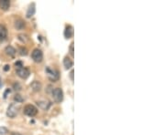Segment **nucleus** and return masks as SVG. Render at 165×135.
I'll use <instances>...</instances> for the list:
<instances>
[{
	"instance_id": "nucleus-1",
	"label": "nucleus",
	"mask_w": 165,
	"mask_h": 135,
	"mask_svg": "<svg viewBox=\"0 0 165 135\" xmlns=\"http://www.w3.org/2000/svg\"><path fill=\"white\" fill-rule=\"evenodd\" d=\"M19 106L17 105L16 103H12L8 106L7 108V111H6V115L9 117V118H14L17 116L18 112H19Z\"/></svg>"
},
{
	"instance_id": "nucleus-2",
	"label": "nucleus",
	"mask_w": 165,
	"mask_h": 135,
	"mask_svg": "<svg viewBox=\"0 0 165 135\" xmlns=\"http://www.w3.org/2000/svg\"><path fill=\"white\" fill-rule=\"evenodd\" d=\"M53 98L55 102H61L63 100V92L61 89L56 88L53 90Z\"/></svg>"
},
{
	"instance_id": "nucleus-3",
	"label": "nucleus",
	"mask_w": 165,
	"mask_h": 135,
	"mask_svg": "<svg viewBox=\"0 0 165 135\" xmlns=\"http://www.w3.org/2000/svg\"><path fill=\"white\" fill-rule=\"evenodd\" d=\"M31 57H32V59L35 61V62H41L42 59H43V53L39 49H35L32 53H31Z\"/></svg>"
},
{
	"instance_id": "nucleus-4",
	"label": "nucleus",
	"mask_w": 165,
	"mask_h": 135,
	"mask_svg": "<svg viewBox=\"0 0 165 135\" xmlns=\"http://www.w3.org/2000/svg\"><path fill=\"white\" fill-rule=\"evenodd\" d=\"M23 111H24V114H26L27 116H29V117H33L38 113L37 108L35 106L31 105V104H28L27 106H25Z\"/></svg>"
},
{
	"instance_id": "nucleus-5",
	"label": "nucleus",
	"mask_w": 165,
	"mask_h": 135,
	"mask_svg": "<svg viewBox=\"0 0 165 135\" xmlns=\"http://www.w3.org/2000/svg\"><path fill=\"white\" fill-rule=\"evenodd\" d=\"M17 74L19 78L21 79H27V77L29 76V70L27 69V68H23V67H20V68H18L17 69Z\"/></svg>"
},
{
	"instance_id": "nucleus-6",
	"label": "nucleus",
	"mask_w": 165,
	"mask_h": 135,
	"mask_svg": "<svg viewBox=\"0 0 165 135\" xmlns=\"http://www.w3.org/2000/svg\"><path fill=\"white\" fill-rule=\"evenodd\" d=\"M46 71H47V74H48V77L51 81H56L59 79V74L56 70H53L50 68H47L46 69Z\"/></svg>"
},
{
	"instance_id": "nucleus-7",
	"label": "nucleus",
	"mask_w": 165,
	"mask_h": 135,
	"mask_svg": "<svg viewBox=\"0 0 165 135\" xmlns=\"http://www.w3.org/2000/svg\"><path fill=\"white\" fill-rule=\"evenodd\" d=\"M74 35V28L71 26H67L65 27V30H64V37L66 38H72Z\"/></svg>"
},
{
	"instance_id": "nucleus-8",
	"label": "nucleus",
	"mask_w": 165,
	"mask_h": 135,
	"mask_svg": "<svg viewBox=\"0 0 165 135\" xmlns=\"http://www.w3.org/2000/svg\"><path fill=\"white\" fill-rule=\"evenodd\" d=\"M30 88H31V89H32L33 91H40V89H41V83L37 81H33V82L30 84Z\"/></svg>"
},
{
	"instance_id": "nucleus-9",
	"label": "nucleus",
	"mask_w": 165,
	"mask_h": 135,
	"mask_svg": "<svg viewBox=\"0 0 165 135\" xmlns=\"http://www.w3.org/2000/svg\"><path fill=\"white\" fill-rule=\"evenodd\" d=\"M63 65H64V67H65V69H70V68H72L73 67V65H74V62H73V60L70 58H68V57H65L64 58V59H63Z\"/></svg>"
},
{
	"instance_id": "nucleus-10",
	"label": "nucleus",
	"mask_w": 165,
	"mask_h": 135,
	"mask_svg": "<svg viewBox=\"0 0 165 135\" xmlns=\"http://www.w3.org/2000/svg\"><path fill=\"white\" fill-rule=\"evenodd\" d=\"M10 6L9 0H0V8L3 10H7Z\"/></svg>"
},
{
	"instance_id": "nucleus-11",
	"label": "nucleus",
	"mask_w": 165,
	"mask_h": 135,
	"mask_svg": "<svg viewBox=\"0 0 165 135\" xmlns=\"http://www.w3.org/2000/svg\"><path fill=\"white\" fill-rule=\"evenodd\" d=\"M5 52L6 54L10 56V57H13L16 54V50L12 47V46H7L6 49H5Z\"/></svg>"
},
{
	"instance_id": "nucleus-12",
	"label": "nucleus",
	"mask_w": 165,
	"mask_h": 135,
	"mask_svg": "<svg viewBox=\"0 0 165 135\" xmlns=\"http://www.w3.org/2000/svg\"><path fill=\"white\" fill-rule=\"evenodd\" d=\"M15 27L19 30H21L25 27V22L21 19H18L15 21Z\"/></svg>"
},
{
	"instance_id": "nucleus-13",
	"label": "nucleus",
	"mask_w": 165,
	"mask_h": 135,
	"mask_svg": "<svg viewBox=\"0 0 165 135\" xmlns=\"http://www.w3.org/2000/svg\"><path fill=\"white\" fill-rule=\"evenodd\" d=\"M7 36V29L4 25H0V38H6Z\"/></svg>"
},
{
	"instance_id": "nucleus-14",
	"label": "nucleus",
	"mask_w": 165,
	"mask_h": 135,
	"mask_svg": "<svg viewBox=\"0 0 165 135\" xmlns=\"http://www.w3.org/2000/svg\"><path fill=\"white\" fill-rule=\"evenodd\" d=\"M34 13H35V6H34V5H32V6L28 8V10H27V18H30V17H32V16L34 15Z\"/></svg>"
},
{
	"instance_id": "nucleus-15",
	"label": "nucleus",
	"mask_w": 165,
	"mask_h": 135,
	"mask_svg": "<svg viewBox=\"0 0 165 135\" xmlns=\"http://www.w3.org/2000/svg\"><path fill=\"white\" fill-rule=\"evenodd\" d=\"M19 39L20 40V41H22V42H24V43H26L28 41V38H27V35H24V34H20V35H19Z\"/></svg>"
},
{
	"instance_id": "nucleus-16",
	"label": "nucleus",
	"mask_w": 165,
	"mask_h": 135,
	"mask_svg": "<svg viewBox=\"0 0 165 135\" xmlns=\"http://www.w3.org/2000/svg\"><path fill=\"white\" fill-rule=\"evenodd\" d=\"M14 100L17 101V103H18V102H22V101H23V99H22V98H21V96H20V95H19V94L15 95Z\"/></svg>"
},
{
	"instance_id": "nucleus-17",
	"label": "nucleus",
	"mask_w": 165,
	"mask_h": 135,
	"mask_svg": "<svg viewBox=\"0 0 165 135\" xmlns=\"http://www.w3.org/2000/svg\"><path fill=\"white\" fill-rule=\"evenodd\" d=\"M19 53H20V55H22V56H26V55L27 54V49H25V48H20L19 49Z\"/></svg>"
},
{
	"instance_id": "nucleus-18",
	"label": "nucleus",
	"mask_w": 165,
	"mask_h": 135,
	"mask_svg": "<svg viewBox=\"0 0 165 135\" xmlns=\"http://www.w3.org/2000/svg\"><path fill=\"white\" fill-rule=\"evenodd\" d=\"M7 133V129L5 127H0V135H5Z\"/></svg>"
},
{
	"instance_id": "nucleus-19",
	"label": "nucleus",
	"mask_w": 165,
	"mask_h": 135,
	"mask_svg": "<svg viewBox=\"0 0 165 135\" xmlns=\"http://www.w3.org/2000/svg\"><path fill=\"white\" fill-rule=\"evenodd\" d=\"M70 54H71L72 57L74 56V43H72L71 46H70Z\"/></svg>"
},
{
	"instance_id": "nucleus-20",
	"label": "nucleus",
	"mask_w": 165,
	"mask_h": 135,
	"mask_svg": "<svg viewBox=\"0 0 165 135\" xmlns=\"http://www.w3.org/2000/svg\"><path fill=\"white\" fill-rule=\"evenodd\" d=\"M74 69H73V70L71 71V73H70V77H71V80H72V81H74Z\"/></svg>"
},
{
	"instance_id": "nucleus-21",
	"label": "nucleus",
	"mask_w": 165,
	"mask_h": 135,
	"mask_svg": "<svg viewBox=\"0 0 165 135\" xmlns=\"http://www.w3.org/2000/svg\"><path fill=\"white\" fill-rule=\"evenodd\" d=\"M9 69H10L9 65H6V66H5V68H4V70H5V71H7Z\"/></svg>"
},
{
	"instance_id": "nucleus-22",
	"label": "nucleus",
	"mask_w": 165,
	"mask_h": 135,
	"mask_svg": "<svg viewBox=\"0 0 165 135\" xmlns=\"http://www.w3.org/2000/svg\"><path fill=\"white\" fill-rule=\"evenodd\" d=\"M12 135H21V134H19V133H13Z\"/></svg>"
}]
</instances>
